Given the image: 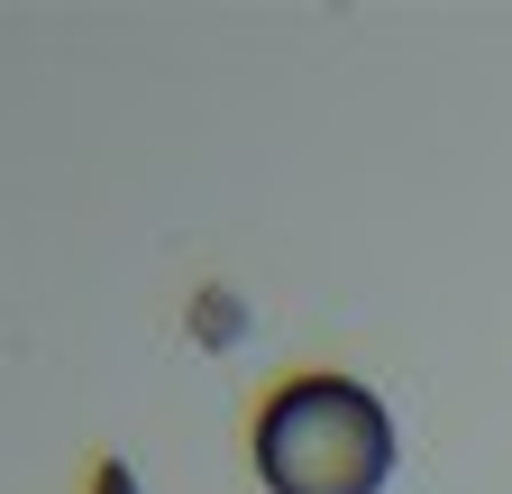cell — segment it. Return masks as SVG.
<instances>
[{
    "label": "cell",
    "mask_w": 512,
    "mask_h": 494,
    "mask_svg": "<svg viewBox=\"0 0 512 494\" xmlns=\"http://www.w3.org/2000/svg\"><path fill=\"white\" fill-rule=\"evenodd\" d=\"M256 476L275 494H384L394 412L357 376H293L256 412Z\"/></svg>",
    "instance_id": "6da1fadb"
},
{
    "label": "cell",
    "mask_w": 512,
    "mask_h": 494,
    "mask_svg": "<svg viewBox=\"0 0 512 494\" xmlns=\"http://www.w3.org/2000/svg\"><path fill=\"white\" fill-rule=\"evenodd\" d=\"M101 494H138V485H128V467H119V458L101 467Z\"/></svg>",
    "instance_id": "7a4b0ae2"
}]
</instances>
